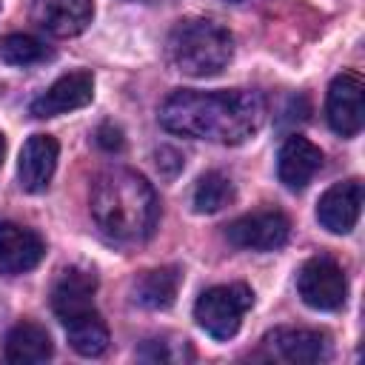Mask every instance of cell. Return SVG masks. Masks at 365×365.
Returning a JSON list of instances; mask_svg holds the SVG:
<instances>
[{
  "label": "cell",
  "mask_w": 365,
  "mask_h": 365,
  "mask_svg": "<svg viewBox=\"0 0 365 365\" xmlns=\"http://www.w3.org/2000/svg\"><path fill=\"white\" fill-rule=\"evenodd\" d=\"M160 123L171 134L240 145L265 123V100L257 91H194L180 88L160 106Z\"/></svg>",
  "instance_id": "6da1fadb"
},
{
  "label": "cell",
  "mask_w": 365,
  "mask_h": 365,
  "mask_svg": "<svg viewBox=\"0 0 365 365\" xmlns=\"http://www.w3.org/2000/svg\"><path fill=\"white\" fill-rule=\"evenodd\" d=\"M94 225L114 242H143L151 237L160 202L145 177L131 168H108L103 171L88 197Z\"/></svg>",
  "instance_id": "7a4b0ae2"
},
{
  "label": "cell",
  "mask_w": 365,
  "mask_h": 365,
  "mask_svg": "<svg viewBox=\"0 0 365 365\" xmlns=\"http://www.w3.org/2000/svg\"><path fill=\"white\" fill-rule=\"evenodd\" d=\"M168 66L188 77L220 74L234 57L231 31L211 17H185L180 20L165 40Z\"/></svg>",
  "instance_id": "3957f363"
},
{
  "label": "cell",
  "mask_w": 365,
  "mask_h": 365,
  "mask_svg": "<svg viewBox=\"0 0 365 365\" xmlns=\"http://www.w3.org/2000/svg\"><path fill=\"white\" fill-rule=\"evenodd\" d=\"M254 302V291L242 282H228V285H214L205 288L197 302H194V319L197 325L214 336V339H231L240 325L245 311Z\"/></svg>",
  "instance_id": "277c9868"
},
{
  "label": "cell",
  "mask_w": 365,
  "mask_h": 365,
  "mask_svg": "<svg viewBox=\"0 0 365 365\" xmlns=\"http://www.w3.org/2000/svg\"><path fill=\"white\" fill-rule=\"evenodd\" d=\"M297 291L308 308L317 311H336L345 305L348 279L345 271L325 254L311 257L297 274Z\"/></svg>",
  "instance_id": "5b68a950"
},
{
  "label": "cell",
  "mask_w": 365,
  "mask_h": 365,
  "mask_svg": "<svg viewBox=\"0 0 365 365\" xmlns=\"http://www.w3.org/2000/svg\"><path fill=\"white\" fill-rule=\"evenodd\" d=\"M225 237L231 245L237 248H248V251H277L288 242L291 237V220L277 211V208H265V211H251L237 217L234 222H228Z\"/></svg>",
  "instance_id": "8992f818"
},
{
  "label": "cell",
  "mask_w": 365,
  "mask_h": 365,
  "mask_svg": "<svg viewBox=\"0 0 365 365\" xmlns=\"http://www.w3.org/2000/svg\"><path fill=\"white\" fill-rule=\"evenodd\" d=\"M328 125L339 137H354L365 125V83L354 71H342L331 80L328 100H325Z\"/></svg>",
  "instance_id": "52a82bcc"
},
{
  "label": "cell",
  "mask_w": 365,
  "mask_h": 365,
  "mask_svg": "<svg viewBox=\"0 0 365 365\" xmlns=\"http://www.w3.org/2000/svg\"><path fill=\"white\" fill-rule=\"evenodd\" d=\"M271 359H282L291 365L322 362L331 354V342L322 331L314 328H274L262 339Z\"/></svg>",
  "instance_id": "ba28073f"
},
{
  "label": "cell",
  "mask_w": 365,
  "mask_h": 365,
  "mask_svg": "<svg viewBox=\"0 0 365 365\" xmlns=\"http://www.w3.org/2000/svg\"><path fill=\"white\" fill-rule=\"evenodd\" d=\"M94 97V77L88 71H68L63 77H57L34 103H31V114L34 117H57V114H68L77 111L83 106H88Z\"/></svg>",
  "instance_id": "9c48e42d"
},
{
  "label": "cell",
  "mask_w": 365,
  "mask_h": 365,
  "mask_svg": "<svg viewBox=\"0 0 365 365\" xmlns=\"http://www.w3.org/2000/svg\"><path fill=\"white\" fill-rule=\"evenodd\" d=\"M46 254V242L37 231L17 225V222H0V274L17 277L40 265Z\"/></svg>",
  "instance_id": "30bf717a"
},
{
  "label": "cell",
  "mask_w": 365,
  "mask_h": 365,
  "mask_svg": "<svg viewBox=\"0 0 365 365\" xmlns=\"http://www.w3.org/2000/svg\"><path fill=\"white\" fill-rule=\"evenodd\" d=\"M57 154H60V145L51 134H31L23 143V151L17 160L20 188L29 194L46 191L54 177V168H57Z\"/></svg>",
  "instance_id": "8fae6325"
},
{
  "label": "cell",
  "mask_w": 365,
  "mask_h": 365,
  "mask_svg": "<svg viewBox=\"0 0 365 365\" xmlns=\"http://www.w3.org/2000/svg\"><path fill=\"white\" fill-rule=\"evenodd\" d=\"M94 17L91 0H34L31 20L54 37H77Z\"/></svg>",
  "instance_id": "7c38bea8"
},
{
  "label": "cell",
  "mask_w": 365,
  "mask_h": 365,
  "mask_svg": "<svg viewBox=\"0 0 365 365\" xmlns=\"http://www.w3.org/2000/svg\"><path fill=\"white\" fill-rule=\"evenodd\" d=\"M362 211V182L345 180L331 185L317 202V220L331 234H348Z\"/></svg>",
  "instance_id": "4fadbf2b"
},
{
  "label": "cell",
  "mask_w": 365,
  "mask_h": 365,
  "mask_svg": "<svg viewBox=\"0 0 365 365\" xmlns=\"http://www.w3.org/2000/svg\"><path fill=\"white\" fill-rule=\"evenodd\" d=\"M319 168H322L319 145H314L311 140H305L299 134H291L282 143L279 157H277V174H279V182L288 191H302Z\"/></svg>",
  "instance_id": "5bb4252c"
},
{
  "label": "cell",
  "mask_w": 365,
  "mask_h": 365,
  "mask_svg": "<svg viewBox=\"0 0 365 365\" xmlns=\"http://www.w3.org/2000/svg\"><path fill=\"white\" fill-rule=\"evenodd\" d=\"M97 277L86 268H66L51 288V311L60 322H68L94 308Z\"/></svg>",
  "instance_id": "9a60e30c"
},
{
  "label": "cell",
  "mask_w": 365,
  "mask_h": 365,
  "mask_svg": "<svg viewBox=\"0 0 365 365\" xmlns=\"http://www.w3.org/2000/svg\"><path fill=\"white\" fill-rule=\"evenodd\" d=\"M51 351H54V345H51L48 331L37 322L23 319L6 334L3 356L11 365H34V362H46L51 356Z\"/></svg>",
  "instance_id": "2e32d148"
},
{
  "label": "cell",
  "mask_w": 365,
  "mask_h": 365,
  "mask_svg": "<svg viewBox=\"0 0 365 365\" xmlns=\"http://www.w3.org/2000/svg\"><path fill=\"white\" fill-rule=\"evenodd\" d=\"M180 282H182V271L177 265L151 268L134 282V302H140L143 308H151V311L171 308L177 299Z\"/></svg>",
  "instance_id": "e0dca14e"
},
{
  "label": "cell",
  "mask_w": 365,
  "mask_h": 365,
  "mask_svg": "<svg viewBox=\"0 0 365 365\" xmlns=\"http://www.w3.org/2000/svg\"><path fill=\"white\" fill-rule=\"evenodd\" d=\"M63 325H66L68 345L80 356H100L108 348V325L103 322V317L94 308L68 319V322H63Z\"/></svg>",
  "instance_id": "ac0fdd59"
},
{
  "label": "cell",
  "mask_w": 365,
  "mask_h": 365,
  "mask_svg": "<svg viewBox=\"0 0 365 365\" xmlns=\"http://www.w3.org/2000/svg\"><path fill=\"white\" fill-rule=\"evenodd\" d=\"M234 197H237L234 182L222 171H205L194 188V211L197 214H217L225 205H231Z\"/></svg>",
  "instance_id": "d6986e66"
},
{
  "label": "cell",
  "mask_w": 365,
  "mask_h": 365,
  "mask_svg": "<svg viewBox=\"0 0 365 365\" xmlns=\"http://www.w3.org/2000/svg\"><path fill=\"white\" fill-rule=\"evenodd\" d=\"M48 57V48L31 34H6L0 40V60L9 66H31Z\"/></svg>",
  "instance_id": "ffe728a7"
},
{
  "label": "cell",
  "mask_w": 365,
  "mask_h": 365,
  "mask_svg": "<svg viewBox=\"0 0 365 365\" xmlns=\"http://www.w3.org/2000/svg\"><path fill=\"white\" fill-rule=\"evenodd\" d=\"M191 356L194 354L188 342L180 336H154V339H145L140 348V359L145 362H185Z\"/></svg>",
  "instance_id": "44dd1931"
},
{
  "label": "cell",
  "mask_w": 365,
  "mask_h": 365,
  "mask_svg": "<svg viewBox=\"0 0 365 365\" xmlns=\"http://www.w3.org/2000/svg\"><path fill=\"white\" fill-rule=\"evenodd\" d=\"M154 160H157V171L163 174V177H177L180 171H182V154L174 148V145H160L157 151H154Z\"/></svg>",
  "instance_id": "7402d4cb"
},
{
  "label": "cell",
  "mask_w": 365,
  "mask_h": 365,
  "mask_svg": "<svg viewBox=\"0 0 365 365\" xmlns=\"http://www.w3.org/2000/svg\"><path fill=\"white\" fill-rule=\"evenodd\" d=\"M97 145L100 148H106V151H120L123 145H125V137H123V131L117 128V125H111V123H103L100 128H97Z\"/></svg>",
  "instance_id": "603a6c76"
},
{
  "label": "cell",
  "mask_w": 365,
  "mask_h": 365,
  "mask_svg": "<svg viewBox=\"0 0 365 365\" xmlns=\"http://www.w3.org/2000/svg\"><path fill=\"white\" fill-rule=\"evenodd\" d=\"M3 157H6V137L0 134V165H3Z\"/></svg>",
  "instance_id": "cb8c5ba5"
},
{
  "label": "cell",
  "mask_w": 365,
  "mask_h": 365,
  "mask_svg": "<svg viewBox=\"0 0 365 365\" xmlns=\"http://www.w3.org/2000/svg\"><path fill=\"white\" fill-rule=\"evenodd\" d=\"M137 3H151V0H137Z\"/></svg>",
  "instance_id": "d4e9b609"
}]
</instances>
